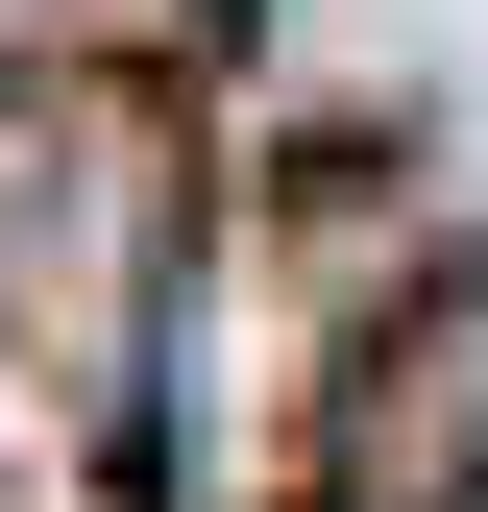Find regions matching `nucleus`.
Returning <instances> with one entry per match:
<instances>
[{"instance_id":"obj_1","label":"nucleus","mask_w":488,"mask_h":512,"mask_svg":"<svg viewBox=\"0 0 488 512\" xmlns=\"http://www.w3.org/2000/svg\"><path fill=\"white\" fill-rule=\"evenodd\" d=\"M488 488V269H440L366 366V439H342V512H464Z\"/></svg>"}]
</instances>
